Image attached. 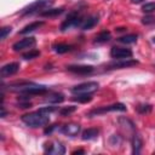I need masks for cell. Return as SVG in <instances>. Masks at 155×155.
<instances>
[{
    "instance_id": "cell-1",
    "label": "cell",
    "mask_w": 155,
    "mask_h": 155,
    "mask_svg": "<svg viewBox=\"0 0 155 155\" xmlns=\"http://www.w3.org/2000/svg\"><path fill=\"white\" fill-rule=\"evenodd\" d=\"M21 120L30 127H42L50 122V116H48V114H46L39 109L38 111L24 114L21 117Z\"/></svg>"
},
{
    "instance_id": "cell-2",
    "label": "cell",
    "mask_w": 155,
    "mask_h": 155,
    "mask_svg": "<svg viewBox=\"0 0 155 155\" xmlns=\"http://www.w3.org/2000/svg\"><path fill=\"white\" fill-rule=\"evenodd\" d=\"M82 22H84L82 16H81L78 11H74V12L69 13V15L67 16L65 21L61 24V30H62V31H67V30H69V29L73 28V27H78V25L81 27Z\"/></svg>"
},
{
    "instance_id": "cell-3",
    "label": "cell",
    "mask_w": 155,
    "mask_h": 155,
    "mask_svg": "<svg viewBox=\"0 0 155 155\" xmlns=\"http://www.w3.org/2000/svg\"><path fill=\"white\" fill-rule=\"evenodd\" d=\"M99 87V84L96 81H87V82H82L79 84L74 87H71V93L74 94H84V93H93L94 91H97Z\"/></svg>"
},
{
    "instance_id": "cell-4",
    "label": "cell",
    "mask_w": 155,
    "mask_h": 155,
    "mask_svg": "<svg viewBox=\"0 0 155 155\" xmlns=\"http://www.w3.org/2000/svg\"><path fill=\"white\" fill-rule=\"evenodd\" d=\"M109 111H126V107L122 103H114L110 105H105V107H101L97 109H93L88 113V116H94V115H101V114H105Z\"/></svg>"
},
{
    "instance_id": "cell-5",
    "label": "cell",
    "mask_w": 155,
    "mask_h": 155,
    "mask_svg": "<svg viewBox=\"0 0 155 155\" xmlns=\"http://www.w3.org/2000/svg\"><path fill=\"white\" fill-rule=\"evenodd\" d=\"M50 4H51V0H36V1L31 2L30 5H28L27 7H24V8L21 11V15H22V16H25V15L34 13V12H36L38 10L45 8V7L48 6Z\"/></svg>"
},
{
    "instance_id": "cell-6",
    "label": "cell",
    "mask_w": 155,
    "mask_h": 155,
    "mask_svg": "<svg viewBox=\"0 0 155 155\" xmlns=\"http://www.w3.org/2000/svg\"><path fill=\"white\" fill-rule=\"evenodd\" d=\"M110 56L115 59H126V58L132 57V51L130 48H126V47L114 46L110 50Z\"/></svg>"
},
{
    "instance_id": "cell-7",
    "label": "cell",
    "mask_w": 155,
    "mask_h": 155,
    "mask_svg": "<svg viewBox=\"0 0 155 155\" xmlns=\"http://www.w3.org/2000/svg\"><path fill=\"white\" fill-rule=\"evenodd\" d=\"M35 44H36V40L33 36H28V38H24V39L15 42L12 45V48H13V51H22V50H27V48L34 47Z\"/></svg>"
},
{
    "instance_id": "cell-8",
    "label": "cell",
    "mask_w": 155,
    "mask_h": 155,
    "mask_svg": "<svg viewBox=\"0 0 155 155\" xmlns=\"http://www.w3.org/2000/svg\"><path fill=\"white\" fill-rule=\"evenodd\" d=\"M137 64H138V61L126 58V59L116 61V62H113V63L108 64V69H124V68H130V67H133V65H137Z\"/></svg>"
},
{
    "instance_id": "cell-9",
    "label": "cell",
    "mask_w": 155,
    "mask_h": 155,
    "mask_svg": "<svg viewBox=\"0 0 155 155\" xmlns=\"http://www.w3.org/2000/svg\"><path fill=\"white\" fill-rule=\"evenodd\" d=\"M18 70H19V63L11 62V63H7V64L2 65V68L0 70V74H1L2 78H6V76H11V75L16 74Z\"/></svg>"
},
{
    "instance_id": "cell-10",
    "label": "cell",
    "mask_w": 155,
    "mask_h": 155,
    "mask_svg": "<svg viewBox=\"0 0 155 155\" xmlns=\"http://www.w3.org/2000/svg\"><path fill=\"white\" fill-rule=\"evenodd\" d=\"M67 70L78 75H87L93 71V67L92 65H68Z\"/></svg>"
},
{
    "instance_id": "cell-11",
    "label": "cell",
    "mask_w": 155,
    "mask_h": 155,
    "mask_svg": "<svg viewBox=\"0 0 155 155\" xmlns=\"http://www.w3.org/2000/svg\"><path fill=\"white\" fill-rule=\"evenodd\" d=\"M61 132L64 133L65 136H69V137H75L79 134L80 132V125L79 124H67L64 126H62L61 128Z\"/></svg>"
},
{
    "instance_id": "cell-12",
    "label": "cell",
    "mask_w": 155,
    "mask_h": 155,
    "mask_svg": "<svg viewBox=\"0 0 155 155\" xmlns=\"http://www.w3.org/2000/svg\"><path fill=\"white\" fill-rule=\"evenodd\" d=\"M47 154H64L65 153V149L64 147L59 143V142H53V143H50L48 144V148H46L45 150Z\"/></svg>"
},
{
    "instance_id": "cell-13",
    "label": "cell",
    "mask_w": 155,
    "mask_h": 155,
    "mask_svg": "<svg viewBox=\"0 0 155 155\" xmlns=\"http://www.w3.org/2000/svg\"><path fill=\"white\" fill-rule=\"evenodd\" d=\"M42 25H44V22H42V21L31 22L30 24L25 25L22 30H19V34H22V35H24V34H29V33H31V31H34V30L39 29V28H40V27H42Z\"/></svg>"
},
{
    "instance_id": "cell-14",
    "label": "cell",
    "mask_w": 155,
    "mask_h": 155,
    "mask_svg": "<svg viewBox=\"0 0 155 155\" xmlns=\"http://www.w3.org/2000/svg\"><path fill=\"white\" fill-rule=\"evenodd\" d=\"M45 101L47 103H53V104H58V103H62L64 101V96L59 92H52V93H48L45 98Z\"/></svg>"
},
{
    "instance_id": "cell-15",
    "label": "cell",
    "mask_w": 155,
    "mask_h": 155,
    "mask_svg": "<svg viewBox=\"0 0 155 155\" xmlns=\"http://www.w3.org/2000/svg\"><path fill=\"white\" fill-rule=\"evenodd\" d=\"M142 138L138 133H134L133 137H132V153L133 154H139L140 153V149H142Z\"/></svg>"
},
{
    "instance_id": "cell-16",
    "label": "cell",
    "mask_w": 155,
    "mask_h": 155,
    "mask_svg": "<svg viewBox=\"0 0 155 155\" xmlns=\"http://www.w3.org/2000/svg\"><path fill=\"white\" fill-rule=\"evenodd\" d=\"M98 134H99V130L94 128V127H91V128H87L82 132V139L84 140H91V139L97 138Z\"/></svg>"
},
{
    "instance_id": "cell-17",
    "label": "cell",
    "mask_w": 155,
    "mask_h": 155,
    "mask_svg": "<svg viewBox=\"0 0 155 155\" xmlns=\"http://www.w3.org/2000/svg\"><path fill=\"white\" fill-rule=\"evenodd\" d=\"M97 23H98V16H97V15L91 16V17H88L87 19H85V22H82L81 29H82V30H88V29L93 28Z\"/></svg>"
},
{
    "instance_id": "cell-18",
    "label": "cell",
    "mask_w": 155,
    "mask_h": 155,
    "mask_svg": "<svg viewBox=\"0 0 155 155\" xmlns=\"http://www.w3.org/2000/svg\"><path fill=\"white\" fill-rule=\"evenodd\" d=\"M110 39H111V34H110V31H108V30H103V31H101V33L94 38V42H96V44H103V42L109 41Z\"/></svg>"
},
{
    "instance_id": "cell-19",
    "label": "cell",
    "mask_w": 155,
    "mask_h": 155,
    "mask_svg": "<svg viewBox=\"0 0 155 155\" xmlns=\"http://www.w3.org/2000/svg\"><path fill=\"white\" fill-rule=\"evenodd\" d=\"M63 11H64L63 7H59V8H48V10H45V11L40 12V16L41 17H56V16L61 15Z\"/></svg>"
},
{
    "instance_id": "cell-20",
    "label": "cell",
    "mask_w": 155,
    "mask_h": 155,
    "mask_svg": "<svg viewBox=\"0 0 155 155\" xmlns=\"http://www.w3.org/2000/svg\"><path fill=\"white\" fill-rule=\"evenodd\" d=\"M137 38H138L137 34H127V35H124V36L117 38V41L128 45V44H134L137 41Z\"/></svg>"
},
{
    "instance_id": "cell-21",
    "label": "cell",
    "mask_w": 155,
    "mask_h": 155,
    "mask_svg": "<svg viewBox=\"0 0 155 155\" xmlns=\"http://www.w3.org/2000/svg\"><path fill=\"white\" fill-rule=\"evenodd\" d=\"M71 48H73V46L68 45V44H56V45H53V50L57 53H65V52H69Z\"/></svg>"
},
{
    "instance_id": "cell-22",
    "label": "cell",
    "mask_w": 155,
    "mask_h": 155,
    "mask_svg": "<svg viewBox=\"0 0 155 155\" xmlns=\"http://www.w3.org/2000/svg\"><path fill=\"white\" fill-rule=\"evenodd\" d=\"M73 99H74V101H76V102H79V103H87V102H91V101H92V96H91V93L76 94Z\"/></svg>"
},
{
    "instance_id": "cell-23",
    "label": "cell",
    "mask_w": 155,
    "mask_h": 155,
    "mask_svg": "<svg viewBox=\"0 0 155 155\" xmlns=\"http://www.w3.org/2000/svg\"><path fill=\"white\" fill-rule=\"evenodd\" d=\"M75 110H76V107H75V105L63 107V108H61V109H59V114H61L62 116H68V115H70L71 113H74Z\"/></svg>"
},
{
    "instance_id": "cell-24",
    "label": "cell",
    "mask_w": 155,
    "mask_h": 155,
    "mask_svg": "<svg viewBox=\"0 0 155 155\" xmlns=\"http://www.w3.org/2000/svg\"><path fill=\"white\" fill-rule=\"evenodd\" d=\"M39 56H40V51H38V50H29L28 52L23 53L22 58H24V59H33V58H36Z\"/></svg>"
},
{
    "instance_id": "cell-25",
    "label": "cell",
    "mask_w": 155,
    "mask_h": 155,
    "mask_svg": "<svg viewBox=\"0 0 155 155\" xmlns=\"http://www.w3.org/2000/svg\"><path fill=\"white\" fill-rule=\"evenodd\" d=\"M153 109V107L150 104H139L137 107V111L139 114H147V113H150Z\"/></svg>"
},
{
    "instance_id": "cell-26",
    "label": "cell",
    "mask_w": 155,
    "mask_h": 155,
    "mask_svg": "<svg viewBox=\"0 0 155 155\" xmlns=\"http://www.w3.org/2000/svg\"><path fill=\"white\" fill-rule=\"evenodd\" d=\"M142 11L145 13H151L155 11V2H147L145 5L142 6Z\"/></svg>"
},
{
    "instance_id": "cell-27",
    "label": "cell",
    "mask_w": 155,
    "mask_h": 155,
    "mask_svg": "<svg viewBox=\"0 0 155 155\" xmlns=\"http://www.w3.org/2000/svg\"><path fill=\"white\" fill-rule=\"evenodd\" d=\"M11 30H12L11 27H4V28H1V30H0V39L1 40H5L6 36L11 33Z\"/></svg>"
},
{
    "instance_id": "cell-28",
    "label": "cell",
    "mask_w": 155,
    "mask_h": 155,
    "mask_svg": "<svg viewBox=\"0 0 155 155\" xmlns=\"http://www.w3.org/2000/svg\"><path fill=\"white\" fill-rule=\"evenodd\" d=\"M56 126H57V125H53V126H50V127L45 128V131H44V132H45V134H50V133L56 128Z\"/></svg>"
},
{
    "instance_id": "cell-29",
    "label": "cell",
    "mask_w": 155,
    "mask_h": 155,
    "mask_svg": "<svg viewBox=\"0 0 155 155\" xmlns=\"http://www.w3.org/2000/svg\"><path fill=\"white\" fill-rule=\"evenodd\" d=\"M85 151L82 150V149H80V150H75V151H73V155H76V154H84Z\"/></svg>"
},
{
    "instance_id": "cell-30",
    "label": "cell",
    "mask_w": 155,
    "mask_h": 155,
    "mask_svg": "<svg viewBox=\"0 0 155 155\" xmlns=\"http://www.w3.org/2000/svg\"><path fill=\"white\" fill-rule=\"evenodd\" d=\"M131 1H132L133 4H139V2H142L143 0H131Z\"/></svg>"
},
{
    "instance_id": "cell-31",
    "label": "cell",
    "mask_w": 155,
    "mask_h": 155,
    "mask_svg": "<svg viewBox=\"0 0 155 155\" xmlns=\"http://www.w3.org/2000/svg\"><path fill=\"white\" fill-rule=\"evenodd\" d=\"M153 42H154V44H155V36H154V38H153Z\"/></svg>"
}]
</instances>
